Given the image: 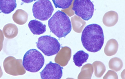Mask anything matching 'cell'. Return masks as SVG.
<instances>
[{"label":"cell","instance_id":"6da1fadb","mask_svg":"<svg viewBox=\"0 0 125 79\" xmlns=\"http://www.w3.org/2000/svg\"><path fill=\"white\" fill-rule=\"evenodd\" d=\"M81 41L83 47L88 52L95 53L99 51L104 41L102 28L95 23L87 26L83 31Z\"/></svg>","mask_w":125,"mask_h":79},{"label":"cell","instance_id":"7a4b0ae2","mask_svg":"<svg viewBox=\"0 0 125 79\" xmlns=\"http://www.w3.org/2000/svg\"><path fill=\"white\" fill-rule=\"evenodd\" d=\"M50 31L59 38L65 37L70 33L72 25L69 17L65 13L58 11L48 22Z\"/></svg>","mask_w":125,"mask_h":79},{"label":"cell","instance_id":"3957f363","mask_svg":"<svg viewBox=\"0 0 125 79\" xmlns=\"http://www.w3.org/2000/svg\"><path fill=\"white\" fill-rule=\"evenodd\" d=\"M44 63L45 59L43 55L36 49H31L24 55L22 65L27 71L37 72L43 68Z\"/></svg>","mask_w":125,"mask_h":79},{"label":"cell","instance_id":"277c9868","mask_svg":"<svg viewBox=\"0 0 125 79\" xmlns=\"http://www.w3.org/2000/svg\"><path fill=\"white\" fill-rule=\"evenodd\" d=\"M36 44L37 48L47 56L57 54L61 49V45L57 39L49 35L39 38Z\"/></svg>","mask_w":125,"mask_h":79},{"label":"cell","instance_id":"5b68a950","mask_svg":"<svg viewBox=\"0 0 125 79\" xmlns=\"http://www.w3.org/2000/svg\"><path fill=\"white\" fill-rule=\"evenodd\" d=\"M53 11L54 8L49 0H38L33 5V15L35 19L39 20H48Z\"/></svg>","mask_w":125,"mask_h":79},{"label":"cell","instance_id":"8992f818","mask_svg":"<svg viewBox=\"0 0 125 79\" xmlns=\"http://www.w3.org/2000/svg\"><path fill=\"white\" fill-rule=\"evenodd\" d=\"M72 9L76 15L88 21L94 15V6L91 0H74Z\"/></svg>","mask_w":125,"mask_h":79},{"label":"cell","instance_id":"52a82bcc","mask_svg":"<svg viewBox=\"0 0 125 79\" xmlns=\"http://www.w3.org/2000/svg\"><path fill=\"white\" fill-rule=\"evenodd\" d=\"M62 69L60 65L50 62L40 72L42 79H60L62 75Z\"/></svg>","mask_w":125,"mask_h":79},{"label":"cell","instance_id":"ba28073f","mask_svg":"<svg viewBox=\"0 0 125 79\" xmlns=\"http://www.w3.org/2000/svg\"><path fill=\"white\" fill-rule=\"evenodd\" d=\"M28 26L30 31L34 35L42 34L46 32V26L39 21H30Z\"/></svg>","mask_w":125,"mask_h":79},{"label":"cell","instance_id":"9c48e42d","mask_svg":"<svg viewBox=\"0 0 125 79\" xmlns=\"http://www.w3.org/2000/svg\"><path fill=\"white\" fill-rule=\"evenodd\" d=\"M16 7V0H0V11L4 14L11 13Z\"/></svg>","mask_w":125,"mask_h":79},{"label":"cell","instance_id":"30bf717a","mask_svg":"<svg viewBox=\"0 0 125 79\" xmlns=\"http://www.w3.org/2000/svg\"><path fill=\"white\" fill-rule=\"evenodd\" d=\"M89 55L83 50L77 52L73 56V60L75 65L78 67H81L83 64L87 61Z\"/></svg>","mask_w":125,"mask_h":79},{"label":"cell","instance_id":"8fae6325","mask_svg":"<svg viewBox=\"0 0 125 79\" xmlns=\"http://www.w3.org/2000/svg\"><path fill=\"white\" fill-rule=\"evenodd\" d=\"M56 8L68 9L71 6L73 0H52Z\"/></svg>","mask_w":125,"mask_h":79},{"label":"cell","instance_id":"7c38bea8","mask_svg":"<svg viewBox=\"0 0 125 79\" xmlns=\"http://www.w3.org/2000/svg\"><path fill=\"white\" fill-rule=\"evenodd\" d=\"M21 0L23 3H32V2L34 1H36L37 0Z\"/></svg>","mask_w":125,"mask_h":79}]
</instances>
